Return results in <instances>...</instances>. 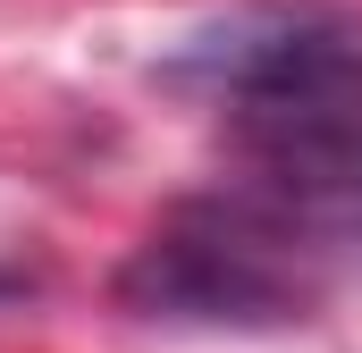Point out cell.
<instances>
[{
	"instance_id": "7a4b0ae2",
	"label": "cell",
	"mask_w": 362,
	"mask_h": 353,
	"mask_svg": "<svg viewBox=\"0 0 362 353\" xmlns=\"http://www.w3.org/2000/svg\"><path fill=\"white\" fill-rule=\"evenodd\" d=\"M8 294H25V269H0V303H8Z\"/></svg>"
},
{
	"instance_id": "6da1fadb",
	"label": "cell",
	"mask_w": 362,
	"mask_h": 353,
	"mask_svg": "<svg viewBox=\"0 0 362 353\" xmlns=\"http://www.w3.org/2000/svg\"><path fill=\"white\" fill-rule=\"evenodd\" d=\"M329 286L337 277L228 185L185 193L118 269V303L160 328H295Z\"/></svg>"
}]
</instances>
